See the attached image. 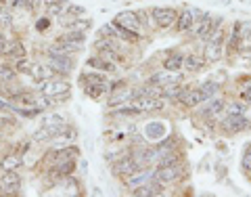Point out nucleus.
Listing matches in <instances>:
<instances>
[{
    "instance_id": "nucleus-1",
    "label": "nucleus",
    "mask_w": 251,
    "mask_h": 197,
    "mask_svg": "<svg viewBox=\"0 0 251 197\" xmlns=\"http://www.w3.org/2000/svg\"><path fill=\"white\" fill-rule=\"evenodd\" d=\"M69 90H72V84H69L65 78H49V80L38 82V92L46 94L54 101H67L69 99Z\"/></svg>"
},
{
    "instance_id": "nucleus-2",
    "label": "nucleus",
    "mask_w": 251,
    "mask_h": 197,
    "mask_svg": "<svg viewBox=\"0 0 251 197\" xmlns=\"http://www.w3.org/2000/svg\"><path fill=\"white\" fill-rule=\"evenodd\" d=\"M226 34L222 28L216 29V34L209 38V40H205V49H203V55L201 57L205 59V63H218L220 59L224 57V44H226Z\"/></svg>"
},
{
    "instance_id": "nucleus-3",
    "label": "nucleus",
    "mask_w": 251,
    "mask_h": 197,
    "mask_svg": "<svg viewBox=\"0 0 251 197\" xmlns=\"http://www.w3.org/2000/svg\"><path fill=\"white\" fill-rule=\"evenodd\" d=\"M149 15H151V23L157 29H170V28H174L178 11L172 9V6H153L149 11Z\"/></svg>"
},
{
    "instance_id": "nucleus-4",
    "label": "nucleus",
    "mask_w": 251,
    "mask_h": 197,
    "mask_svg": "<svg viewBox=\"0 0 251 197\" xmlns=\"http://www.w3.org/2000/svg\"><path fill=\"white\" fill-rule=\"evenodd\" d=\"M46 63H49V65L54 69V72L57 74H69L74 69V61H72V57H69V55H65V53H59L57 49H54V46H49V49H46Z\"/></svg>"
},
{
    "instance_id": "nucleus-5",
    "label": "nucleus",
    "mask_w": 251,
    "mask_h": 197,
    "mask_svg": "<svg viewBox=\"0 0 251 197\" xmlns=\"http://www.w3.org/2000/svg\"><path fill=\"white\" fill-rule=\"evenodd\" d=\"M220 23H222L220 17H214V15H209V13H203V17L195 21V36H197L199 40H209V38L216 34V29L220 28Z\"/></svg>"
},
{
    "instance_id": "nucleus-6",
    "label": "nucleus",
    "mask_w": 251,
    "mask_h": 197,
    "mask_svg": "<svg viewBox=\"0 0 251 197\" xmlns=\"http://www.w3.org/2000/svg\"><path fill=\"white\" fill-rule=\"evenodd\" d=\"M130 155L134 157L136 166L138 168H149L151 164H155L157 160H159V153H157V149L149 147V145H138L130 151Z\"/></svg>"
},
{
    "instance_id": "nucleus-7",
    "label": "nucleus",
    "mask_w": 251,
    "mask_h": 197,
    "mask_svg": "<svg viewBox=\"0 0 251 197\" xmlns=\"http://www.w3.org/2000/svg\"><path fill=\"white\" fill-rule=\"evenodd\" d=\"M132 105L138 109V113H149V112L163 109L166 101H163V97H153V94H143V92H140L138 97L132 101Z\"/></svg>"
},
{
    "instance_id": "nucleus-8",
    "label": "nucleus",
    "mask_w": 251,
    "mask_h": 197,
    "mask_svg": "<svg viewBox=\"0 0 251 197\" xmlns=\"http://www.w3.org/2000/svg\"><path fill=\"white\" fill-rule=\"evenodd\" d=\"M0 191L4 195H19L21 191V176L17 170H9L0 174Z\"/></svg>"
},
{
    "instance_id": "nucleus-9",
    "label": "nucleus",
    "mask_w": 251,
    "mask_h": 197,
    "mask_svg": "<svg viewBox=\"0 0 251 197\" xmlns=\"http://www.w3.org/2000/svg\"><path fill=\"white\" fill-rule=\"evenodd\" d=\"M113 94H111V99L107 101V107H122V105H126V103H132L138 94H140V90L138 88H122V90H111Z\"/></svg>"
},
{
    "instance_id": "nucleus-10",
    "label": "nucleus",
    "mask_w": 251,
    "mask_h": 197,
    "mask_svg": "<svg viewBox=\"0 0 251 197\" xmlns=\"http://www.w3.org/2000/svg\"><path fill=\"white\" fill-rule=\"evenodd\" d=\"M153 178L159 180L163 185H170V183H176L180 178V166L178 164H170V166H157L153 170Z\"/></svg>"
},
{
    "instance_id": "nucleus-11",
    "label": "nucleus",
    "mask_w": 251,
    "mask_h": 197,
    "mask_svg": "<svg viewBox=\"0 0 251 197\" xmlns=\"http://www.w3.org/2000/svg\"><path fill=\"white\" fill-rule=\"evenodd\" d=\"M220 124H222V130H224V132H228V135H237V132L247 130L251 122L247 120L245 115H230V113H228Z\"/></svg>"
},
{
    "instance_id": "nucleus-12",
    "label": "nucleus",
    "mask_w": 251,
    "mask_h": 197,
    "mask_svg": "<svg viewBox=\"0 0 251 197\" xmlns=\"http://www.w3.org/2000/svg\"><path fill=\"white\" fill-rule=\"evenodd\" d=\"M138 170V166H136V162H134V157H132L130 153L128 155H122V157H117L115 160V164H113V174L115 176H130L132 172H136Z\"/></svg>"
},
{
    "instance_id": "nucleus-13",
    "label": "nucleus",
    "mask_w": 251,
    "mask_h": 197,
    "mask_svg": "<svg viewBox=\"0 0 251 197\" xmlns=\"http://www.w3.org/2000/svg\"><path fill=\"white\" fill-rule=\"evenodd\" d=\"M113 23H117V26H124L128 29H134V31H140V26H143V21H140V13H136V11H122V13H117Z\"/></svg>"
},
{
    "instance_id": "nucleus-14",
    "label": "nucleus",
    "mask_w": 251,
    "mask_h": 197,
    "mask_svg": "<svg viewBox=\"0 0 251 197\" xmlns=\"http://www.w3.org/2000/svg\"><path fill=\"white\" fill-rule=\"evenodd\" d=\"M49 162L50 164H61V162H65V160H77L80 157V149L74 147V145H67V147H61V149H54V151H50L49 155Z\"/></svg>"
},
{
    "instance_id": "nucleus-15",
    "label": "nucleus",
    "mask_w": 251,
    "mask_h": 197,
    "mask_svg": "<svg viewBox=\"0 0 251 197\" xmlns=\"http://www.w3.org/2000/svg\"><path fill=\"white\" fill-rule=\"evenodd\" d=\"M86 67H92V69H97V72H100V74H117V69H120L115 61H109L105 57H100V55L86 59Z\"/></svg>"
},
{
    "instance_id": "nucleus-16",
    "label": "nucleus",
    "mask_w": 251,
    "mask_h": 197,
    "mask_svg": "<svg viewBox=\"0 0 251 197\" xmlns=\"http://www.w3.org/2000/svg\"><path fill=\"white\" fill-rule=\"evenodd\" d=\"M132 195H136V197H157V195H163V183L151 178L149 183L132 189Z\"/></svg>"
},
{
    "instance_id": "nucleus-17",
    "label": "nucleus",
    "mask_w": 251,
    "mask_h": 197,
    "mask_svg": "<svg viewBox=\"0 0 251 197\" xmlns=\"http://www.w3.org/2000/svg\"><path fill=\"white\" fill-rule=\"evenodd\" d=\"M2 57L17 61V59L27 57V49H25V44H23L21 40H17V38H15V40H6V46H4Z\"/></svg>"
},
{
    "instance_id": "nucleus-18",
    "label": "nucleus",
    "mask_w": 251,
    "mask_h": 197,
    "mask_svg": "<svg viewBox=\"0 0 251 197\" xmlns=\"http://www.w3.org/2000/svg\"><path fill=\"white\" fill-rule=\"evenodd\" d=\"M151 178H153V172L151 170H149V168H138L136 172H132L130 176H126L124 183H126V187H128V189H136L140 185L149 183Z\"/></svg>"
},
{
    "instance_id": "nucleus-19",
    "label": "nucleus",
    "mask_w": 251,
    "mask_h": 197,
    "mask_svg": "<svg viewBox=\"0 0 251 197\" xmlns=\"http://www.w3.org/2000/svg\"><path fill=\"white\" fill-rule=\"evenodd\" d=\"M193 26H195V13H193V9H182L178 13L176 23H174L176 31H178V34H184V31L193 29Z\"/></svg>"
},
{
    "instance_id": "nucleus-20",
    "label": "nucleus",
    "mask_w": 251,
    "mask_h": 197,
    "mask_svg": "<svg viewBox=\"0 0 251 197\" xmlns=\"http://www.w3.org/2000/svg\"><path fill=\"white\" fill-rule=\"evenodd\" d=\"M54 74V69L49 65V63H34L31 65V69H29V76L34 78L36 82H42V80H49V78H52Z\"/></svg>"
},
{
    "instance_id": "nucleus-21",
    "label": "nucleus",
    "mask_w": 251,
    "mask_h": 197,
    "mask_svg": "<svg viewBox=\"0 0 251 197\" xmlns=\"http://www.w3.org/2000/svg\"><path fill=\"white\" fill-rule=\"evenodd\" d=\"M207 63H205V59L203 57H199V55H184V65H182V69L186 74H199L203 67H205Z\"/></svg>"
},
{
    "instance_id": "nucleus-22",
    "label": "nucleus",
    "mask_w": 251,
    "mask_h": 197,
    "mask_svg": "<svg viewBox=\"0 0 251 197\" xmlns=\"http://www.w3.org/2000/svg\"><path fill=\"white\" fill-rule=\"evenodd\" d=\"M69 2L67 0H44V11L49 17H59V15L67 13Z\"/></svg>"
},
{
    "instance_id": "nucleus-23",
    "label": "nucleus",
    "mask_w": 251,
    "mask_h": 197,
    "mask_svg": "<svg viewBox=\"0 0 251 197\" xmlns=\"http://www.w3.org/2000/svg\"><path fill=\"white\" fill-rule=\"evenodd\" d=\"M178 103L184 105V107H197V105H201V103H205V97H203V92H201L199 88H195V90L188 88V90L182 94V99H180Z\"/></svg>"
},
{
    "instance_id": "nucleus-24",
    "label": "nucleus",
    "mask_w": 251,
    "mask_h": 197,
    "mask_svg": "<svg viewBox=\"0 0 251 197\" xmlns=\"http://www.w3.org/2000/svg\"><path fill=\"white\" fill-rule=\"evenodd\" d=\"M23 166V157L19 153H6L0 157V170L9 172V170H19Z\"/></svg>"
},
{
    "instance_id": "nucleus-25",
    "label": "nucleus",
    "mask_w": 251,
    "mask_h": 197,
    "mask_svg": "<svg viewBox=\"0 0 251 197\" xmlns=\"http://www.w3.org/2000/svg\"><path fill=\"white\" fill-rule=\"evenodd\" d=\"M184 65V55L182 53H172L163 59V69L166 72H172V74H178L180 69Z\"/></svg>"
},
{
    "instance_id": "nucleus-26",
    "label": "nucleus",
    "mask_w": 251,
    "mask_h": 197,
    "mask_svg": "<svg viewBox=\"0 0 251 197\" xmlns=\"http://www.w3.org/2000/svg\"><path fill=\"white\" fill-rule=\"evenodd\" d=\"M59 40H65L69 44L77 46V49H82L84 42H86V34H84L82 29H67L63 36H59Z\"/></svg>"
},
{
    "instance_id": "nucleus-27",
    "label": "nucleus",
    "mask_w": 251,
    "mask_h": 197,
    "mask_svg": "<svg viewBox=\"0 0 251 197\" xmlns=\"http://www.w3.org/2000/svg\"><path fill=\"white\" fill-rule=\"evenodd\" d=\"M224 107H226V101H224V99L211 97V99L205 101V109H203V115H205V117H214L216 113L222 112Z\"/></svg>"
},
{
    "instance_id": "nucleus-28",
    "label": "nucleus",
    "mask_w": 251,
    "mask_h": 197,
    "mask_svg": "<svg viewBox=\"0 0 251 197\" xmlns=\"http://www.w3.org/2000/svg\"><path fill=\"white\" fill-rule=\"evenodd\" d=\"M84 92H86V97L97 101L109 92V84H84Z\"/></svg>"
},
{
    "instance_id": "nucleus-29",
    "label": "nucleus",
    "mask_w": 251,
    "mask_h": 197,
    "mask_svg": "<svg viewBox=\"0 0 251 197\" xmlns=\"http://www.w3.org/2000/svg\"><path fill=\"white\" fill-rule=\"evenodd\" d=\"M13 26V9L9 4H0V29Z\"/></svg>"
},
{
    "instance_id": "nucleus-30",
    "label": "nucleus",
    "mask_w": 251,
    "mask_h": 197,
    "mask_svg": "<svg viewBox=\"0 0 251 197\" xmlns=\"http://www.w3.org/2000/svg\"><path fill=\"white\" fill-rule=\"evenodd\" d=\"M199 90L203 92V97H205V101H207V99L216 97V94L220 92V84L214 82V80H207V82H203V84L199 86Z\"/></svg>"
},
{
    "instance_id": "nucleus-31",
    "label": "nucleus",
    "mask_w": 251,
    "mask_h": 197,
    "mask_svg": "<svg viewBox=\"0 0 251 197\" xmlns=\"http://www.w3.org/2000/svg\"><path fill=\"white\" fill-rule=\"evenodd\" d=\"M80 84L84 86V84H109L107 82V78L105 76H100V74H97V72H86V74H82V78H80Z\"/></svg>"
},
{
    "instance_id": "nucleus-32",
    "label": "nucleus",
    "mask_w": 251,
    "mask_h": 197,
    "mask_svg": "<svg viewBox=\"0 0 251 197\" xmlns=\"http://www.w3.org/2000/svg\"><path fill=\"white\" fill-rule=\"evenodd\" d=\"M17 69H15L13 65H9V63H4V65H0V80H2V84H9V82H15V78H17Z\"/></svg>"
},
{
    "instance_id": "nucleus-33",
    "label": "nucleus",
    "mask_w": 251,
    "mask_h": 197,
    "mask_svg": "<svg viewBox=\"0 0 251 197\" xmlns=\"http://www.w3.org/2000/svg\"><path fill=\"white\" fill-rule=\"evenodd\" d=\"M54 170L59 172L61 178L74 174V170H75V160H65V162H61V164H57V166H54Z\"/></svg>"
},
{
    "instance_id": "nucleus-34",
    "label": "nucleus",
    "mask_w": 251,
    "mask_h": 197,
    "mask_svg": "<svg viewBox=\"0 0 251 197\" xmlns=\"http://www.w3.org/2000/svg\"><path fill=\"white\" fill-rule=\"evenodd\" d=\"M228 113L230 115H245L247 113V103L245 101H232V103H228Z\"/></svg>"
},
{
    "instance_id": "nucleus-35",
    "label": "nucleus",
    "mask_w": 251,
    "mask_h": 197,
    "mask_svg": "<svg viewBox=\"0 0 251 197\" xmlns=\"http://www.w3.org/2000/svg\"><path fill=\"white\" fill-rule=\"evenodd\" d=\"M241 168L247 176H251V147H247L245 153H243V157H241Z\"/></svg>"
},
{
    "instance_id": "nucleus-36",
    "label": "nucleus",
    "mask_w": 251,
    "mask_h": 197,
    "mask_svg": "<svg viewBox=\"0 0 251 197\" xmlns=\"http://www.w3.org/2000/svg\"><path fill=\"white\" fill-rule=\"evenodd\" d=\"M31 65H34V63H31L27 57H23V59H17V63H15V69H17L19 74H29Z\"/></svg>"
},
{
    "instance_id": "nucleus-37",
    "label": "nucleus",
    "mask_w": 251,
    "mask_h": 197,
    "mask_svg": "<svg viewBox=\"0 0 251 197\" xmlns=\"http://www.w3.org/2000/svg\"><path fill=\"white\" fill-rule=\"evenodd\" d=\"M49 28H50L49 15H46V17H38V19H36V29H38V31H46Z\"/></svg>"
},
{
    "instance_id": "nucleus-38",
    "label": "nucleus",
    "mask_w": 251,
    "mask_h": 197,
    "mask_svg": "<svg viewBox=\"0 0 251 197\" xmlns=\"http://www.w3.org/2000/svg\"><path fill=\"white\" fill-rule=\"evenodd\" d=\"M239 97H241V101H245L247 105H251V84L249 86H243L241 92H239Z\"/></svg>"
},
{
    "instance_id": "nucleus-39",
    "label": "nucleus",
    "mask_w": 251,
    "mask_h": 197,
    "mask_svg": "<svg viewBox=\"0 0 251 197\" xmlns=\"http://www.w3.org/2000/svg\"><path fill=\"white\" fill-rule=\"evenodd\" d=\"M67 13L69 15H75V17H77V15H84V6H80V4H69L67 6Z\"/></svg>"
},
{
    "instance_id": "nucleus-40",
    "label": "nucleus",
    "mask_w": 251,
    "mask_h": 197,
    "mask_svg": "<svg viewBox=\"0 0 251 197\" xmlns=\"http://www.w3.org/2000/svg\"><path fill=\"white\" fill-rule=\"evenodd\" d=\"M11 109H13L11 101H6V99L0 97V113H6V112H11Z\"/></svg>"
},
{
    "instance_id": "nucleus-41",
    "label": "nucleus",
    "mask_w": 251,
    "mask_h": 197,
    "mask_svg": "<svg viewBox=\"0 0 251 197\" xmlns=\"http://www.w3.org/2000/svg\"><path fill=\"white\" fill-rule=\"evenodd\" d=\"M4 46H6V34L4 31H0V55L4 53Z\"/></svg>"
}]
</instances>
